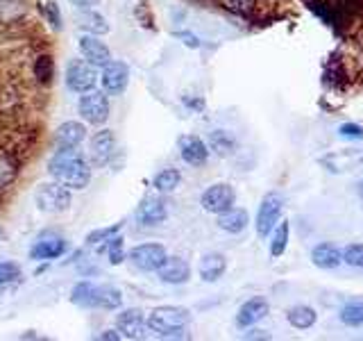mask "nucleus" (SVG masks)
Listing matches in <instances>:
<instances>
[{
    "mask_svg": "<svg viewBox=\"0 0 363 341\" xmlns=\"http://www.w3.org/2000/svg\"><path fill=\"white\" fill-rule=\"evenodd\" d=\"M48 173L64 187L75 191L89 187L91 182V166L75 148L73 151H57L48 162Z\"/></svg>",
    "mask_w": 363,
    "mask_h": 341,
    "instance_id": "f257e3e1",
    "label": "nucleus"
},
{
    "mask_svg": "<svg viewBox=\"0 0 363 341\" xmlns=\"http://www.w3.org/2000/svg\"><path fill=\"white\" fill-rule=\"evenodd\" d=\"M191 325V312L186 307L175 305H162L147 314L145 328L164 339H182L186 337V330Z\"/></svg>",
    "mask_w": 363,
    "mask_h": 341,
    "instance_id": "f03ea898",
    "label": "nucleus"
},
{
    "mask_svg": "<svg viewBox=\"0 0 363 341\" xmlns=\"http://www.w3.org/2000/svg\"><path fill=\"white\" fill-rule=\"evenodd\" d=\"M34 202L45 214H62L71 207V191L62 182H43L34 191Z\"/></svg>",
    "mask_w": 363,
    "mask_h": 341,
    "instance_id": "7ed1b4c3",
    "label": "nucleus"
},
{
    "mask_svg": "<svg viewBox=\"0 0 363 341\" xmlns=\"http://www.w3.org/2000/svg\"><path fill=\"white\" fill-rule=\"evenodd\" d=\"M98 85V73L96 66L89 64L86 60H79L73 57L66 66V87L75 91V94H86Z\"/></svg>",
    "mask_w": 363,
    "mask_h": 341,
    "instance_id": "20e7f679",
    "label": "nucleus"
},
{
    "mask_svg": "<svg viewBox=\"0 0 363 341\" xmlns=\"http://www.w3.org/2000/svg\"><path fill=\"white\" fill-rule=\"evenodd\" d=\"M77 112L91 125H105L109 119V100L102 91H86L77 100Z\"/></svg>",
    "mask_w": 363,
    "mask_h": 341,
    "instance_id": "39448f33",
    "label": "nucleus"
},
{
    "mask_svg": "<svg viewBox=\"0 0 363 341\" xmlns=\"http://www.w3.org/2000/svg\"><path fill=\"white\" fill-rule=\"evenodd\" d=\"M281 210H284V200L279 193H266L264 200L259 205V212H257V234L261 239H266L272 227L277 225L279 216H281Z\"/></svg>",
    "mask_w": 363,
    "mask_h": 341,
    "instance_id": "423d86ee",
    "label": "nucleus"
},
{
    "mask_svg": "<svg viewBox=\"0 0 363 341\" xmlns=\"http://www.w3.org/2000/svg\"><path fill=\"white\" fill-rule=\"evenodd\" d=\"M166 248L162 244H141V246H134L130 250L128 259L132 261L134 269H139L143 273H152L157 271L159 266L164 264L166 259Z\"/></svg>",
    "mask_w": 363,
    "mask_h": 341,
    "instance_id": "0eeeda50",
    "label": "nucleus"
},
{
    "mask_svg": "<svg viewBox=\"0 0 363 341\" xmlns=\"http://www.w3.org/2000/svg\"><path fill=\"white\" fill-rule=\"evenodd\" d=\"M234 202H236V193L230 185H225V182H218V185H211L209 189H204L200 198L202 210L209 214H223L230 207H234Z\"/></svg>",
    "mask_w": 363,
    "mask_h": 341,
    "instance_id": "6e6552de",
    "label": "nucleus"
},
{
    "mask_svg": "<svg viewBox=\"0 0 363 341\" xmlns=\"http://www.w3.org/2000/svg\"><path fill=\"white\" fill-rule=\"evenodd\" d=\"M89 155H91V164L94 166H107L111 162V157L116 155V136H113V132L102 128L100 132L91 136Z\"/></svg>",
    "mask_w": 363,
    "mask_h": 341,
    "instance_id": "1a4fd4ad",
    "label": "nucleus"
},
{
    "mask_svg": "<svg viewBox=\"0 0 363 341\" xmlns=\"http://www.w3.org/2000/svg\"><path fill=\"white\" fill-rule=\"evenodd\" d=\"M102 89H105L107 96H118L123 94L125 89H128V82H130V68L125 62H107L102 66Z\"/></svg>",
    "mask_w": 363,
    "mask_h": 341,
    "instance_id": "9d476101",
    "label": "nucleus"
},
{
    "mask_svg": "<svg viewBox=\"0 0 363 341\" xmlns=\"http://www.w3.org/2000/svg\"><path fill=\"white\" fill-rule=\"evenodd\" d=\"M177 148H179V157L184 159L189 166H204L209 159V146L204 144L200 136L196 134H182L179 141H177Z\"/></svg>",
    "mask_w": 363,
    "mask_h": 341,
    "instance_id": "9b49d317",
    "label": "nucleus"
},
{
    "mask_svg": "<svg viewBox=\"0 0 363 341\" xmlns=\"http://www.w3.org/2000/svg\"><path fill=\"white\" fill-rule=\"evenodd\" d=\"M168 219V207L166 200L159 196H147L141 200V205L136 207V221H139L143 227H155L162 225Z\"/></svg>",
    "mask_w": 363,
    "mask_h": 341,
    "instance_id": "f8f14e48",
    "label": "nucleus"
},
{
    "mask_svg": "<svg viewBox=\"0 0 363 341\" xmlns=\"http://www.w3.org/2000/svg\"><path fill=\"white\" fill-rule=\"evenodd\" d=\"M84 136H86L84 123L66 121V123H62L60 128L55 130L52 146H55V151H73V148H77L79 144L84 141Z\"/></svg>",
    "mask_w": 363,
    "mask_h": 341,
    "instance_id": "ddd939ff",
    "label": "nucleus"
},
{
    "mask_svg": "<svg viewBox=\"0 0 363 341\" xmlns=\"http://www.w3.org/2000/svg\"><path fill=\"white\" fill-rule=\"evenodd\" d=\"M66 253V239L60 234H43L39 237L34 246L30 248V259L34 261H48V259H57Z\"/></svg>",
    "mask_w": 363,
    "mask_h": 341,
    "instance_id": "4468645a",
    "label": "nucleus"
},
{
    "mask_svg": "<svg viewBox=\"0 0 363 341\" xmlns=\"http://www.w3.org/2000/svg\"><path fill=\"white\" fill-rule=\"evenodd\" d=\"M270 310V305L266 298H261V296H255V298L245 301L241 307H238V314H236V325L241 330H247L257 325L259 321H264L266 314Z\"/></svg>",
    "mask_w": 363,
    "mask_h": 341,
    "instance_id": "2eb2a0df",
    "label": "nucleus"
},
{
    "mask_svg": "<svg viewBox=\"0 0 363 341\" xmlns=\"http://www.w3.org/2000/svg\"><path fill=\"white\" fill-rule=\"evenodd\" d=\"M79 53L84 55V60L94 66H105L107 62H111V50L105 41H100L96 34H82L77 41Z\"/></svg>",
    "mask_w": 363,
    "mask_h": 341,
    "instance_id": "dca6fc26",
    "label": "nucleus"
},
{
    "mask_svg": "<svg viewBox=\"0 0 363 341\" xmlns=\"http://www.w3.org/2000/svg\"><path fill=\"white\" fill-rule=\"evenodd\" d=\"M157 276L164 284H186L191 278V266L182 257H166L164 264L157 269Z\"/></svg>",
    "mask_w": 363,
    "mask_h": 341,
    "instance_id": "f3484780",
    "label": "nucleus"
},
{
    "mask_svg": "<svg viewBox=\"0 0 363 341\" xmlns=\"http://www.w3.org/2000/svg\"><path fill=\"white\" fill-rule=\"evenodd\" d=\"M116 328L125 339H141L145 332V314L141 310H125L116 316Z\"/></svg>",
    "mask_w": 363,
    "mask_h": 341,
    "instance_id": "a211bd4d",
    "label": "nucleus"
},
{
    "mask_svg": "<svg viewBox=\"0 0 363 341\" xmlns=\"http://www.w3.org/2000/svg\"><path fill=\"white\" fill-rule=\"evenodd\" d=\"M21 173V157L11 148H0V191L9 189Z\"/></svg>",
    "mask_w": 363,
    "mask_h": 341,
    "instance_id": "6ab92c4d",
    "label": "nucleus"
},
{
    "mask_svg": "<svg viewBox=\"0 0 363 341\" xmlns=\"http://www.w3.org/2000/svg\"><path fill=\"white\" fill-rule=\"evenodd\" d=\"M311 261H313V266L323 271H334L343 264V255H340V250L334 244L325 242V244H318L311 250Z\"/></svg>",
    "mask_w": 363,
    "mask_h": 341,
    "instance_id": "aec40b11",
    "label": "nucleus"
},
{
    "mask_svg": "<svg viewBox=\"0 0 363 341\" xmlns=\"http://www.w3.org/2000/svg\"><path fill=\"white\" fill-rule=\"evenodd\" d=\"M227 271V259L220 253H207L200 259L198 273L204 282H218Z\"/></svg>",
    "mask_w": 363,
    "mask_h": 341,
    "instance_id": "412c9836",
    "label": "nucleus"
},
{
    "mask_svg": "<svg viewBox=\"0 0 363 341\" xmlns=\"http://www.w3.org/2000/svg\"><path fill=\"white\" fill-rule=\"evenodd\" d=\"M250 223V216L243 207H230L227 212L218 214V227L223 232L241 234Z\"/></svg>",
    "mask_w": 363,
    "mask_h": 341,
    "instance_id": "4be33fe9",
    "label": "nucleus"
},
{
    "mask_svg": "<svg viewBox=\"0 0 363 341\" xmlns=\"http://www.w3.org/2000/svg\"><path fill=\"white\" fill-rule=\"evenodd\" d=\"M75 21H77V28L79 30H84L89 34H96V37L109 32V23L105 21V16L98 14V11L84 9V11H79V14L75 16Z\"/></svg>",
    "mask_w": 363,
    "mask_h": 341,
    "instance_id": "5701e85b",
    "label": "nucleus"
},
{
    "mask_svg": "<svg viewBox=\"0 0 363 341\" xmlns=\"http://www.w3.org/2000/svg\"><path fill=\"white\" fill-rule=\"evenodd\" d=\"M209 148L218 157H230V155L236 153L238 141L234 139L232 132H227V130H213V132H209Z\"/></svg>",
    "mask_w": 363,
    "mask_h": 341,
    "instance_id": "b1692460",
    "label": "nucleus"
},
{
    "mask_svg": "<svg viewBox=\"0 0 363 341\" xmlns=\"http://www.w3.org/2000/svg\"><path fill=\"white\" fill-rule=\"evenodd\" d=\"M96 287L94 282H77L71 289V303L75 307H82V310H96Z\"/></svg>",
    "mask_w": 363,
    "mask_h": 341,
    "instance_id": "393cba45",
    "label": "nucleus"
},
{
    "mask_svg": "<svg viewBox=\"0 0 363 341\" xmlns=\"http://www.w3.org/2000/svg\"><path fill=\"white\" fill-rule=\"evenodd\" d=\"M123 305L121 289L111 284H98L96 287V310H118Z\"/></svg>",
    "mask_w": 363,
    "mask_h": 341,
    "instance_id": "a878e982",
    "label": "nucleus"
},
{
    "mask_svg": "<svg viewBox=\"0 0 363 341\" xmlns=\"http://www.w3.org/2000/svg\"><path fill=\"white\" fill-rule=\"evenodd\" d=\"M286 318H289V323L295 330H309V328L315 325L318 314H315L313 307H309V305H298V307H291Z\"/></svg>",
    "mask_w": 363,
    "mask_h": 341,
    "instance_id": "bb28decb",
    "label": "nucleus"
},
{
    "mask_svg": "<svg viewBox=\"0 0 363 341\" xmlns=\"http://www.w3.org/2000/svg\"><path fill=\"white\" fill-rule=\"evenodd\" d=\"M32 73H34V80H37L41 87H50L52 77H55L52 55H39L37 60H34V64H32Z\"/></svg>",
    "mask_w": 363,
    "mask_h": 341,
    "instance_id": "cd10ccee",
    "label": "nucleus"
},
{
    "mask_svg": "<svg viewBox=\"0 0 363 341\" xmlns=\"http://www.w3.org/2000/svg\"><path fill=\"white\" fill-rule=\"evenodd\" d=\"M272 242H270V257H281L286 253L289 246V237H291V227L289 221H277V225L272 227Z\"/></svg>",
    "mask_w": 363,
    "mask_h": 341,
    "instance_id": "c85d7f7f",
    "label": "nucleus"
},
{
    "mask_svg": "<svg viewBox=\"0 0 363 341\" xmlns=\"http://www.w3.org/2000/svg\"><path fill=\"white\" fill-rule=\"evenodd\" d=\"M179 182H182V173L177 168H164V170H159V173L155 175L152 187L159 193H170V191H175L179 187Z\"/></svg>",
    "mask_w": 363,
    "mask_h": 341,
    "instance_id": "c756f323",
    "label": "nucleus"
},
{
    "mask_svg": "<svg viewBox=\"0 0 363 341\" xmlns=\"http://www.w3.org/2000/svg\"><path fill=\"white\" fill-rule=\"evenodd\" d=\"M96 250H98L100 255H102V253H107L111 266H118L121 261L125 259V253H123V237H118V234H113V237L107 239V242L98 244Z\"/></svg>",
    "mask_w": 363,
    "mask_h": 341,
    "instance_id": "7c9ffc66",
    "label": "nucleus"
},
{
    "mask_svg": "<svg viewBox=\"0 0 363 341\" xmlns=\"http://www.w3.org/2000/svg\"><path fill=\"white\" fill-rule=\"evenodd\" d=\"M340 323H345L350 328H361L363 325V303H350L345 305L338 314Z\"/></svg>",
    "mask_w": 363,
    "mask_h": 341,
    "instance_id": "2f4dec72",
    "label": "nucleus"
},
{
    "mask_svg": "<svg viewBox=\"0 0 363 341\" xmlns=\"http://www.w3.org/2000/svg\"><path fill=\"white\" fill-rule=\"evenodd\" d=\"M123 230V221L121 223H113V225H109V227H98V230H91L89 232V237H86V246H98V244H102V242H107L109 237H113V234H118Z\"/></svg>",
    "mask_w": 363,
    "mask_h": 341,
    "instance_id": "473e14b6",
    "label": "nucleus"
},
{
    "mask_svg": "<svg viewBox=\"0 0 363 341\" xmlns=\"http://www.w3.org/2000/svg\"><path fill=\"white\" fill-rule=\"evenodd\" d=\"M343 261L352 269H363V244H350L340 250Z\"/></svg>",
    "mask_w": 363,
    "mask_h": 341,
    "instance_id": "72a5a7b5",
    "label": "nucleus"
},
{
    "mask_svg": "<svg viewBox=\"0 0 363 341\" xmlns=\"http://www.w3.org/2000/svg\"><path fill=\"white\" fill-rule=\"evenodd\" d=\"M21 278V269L18 264H11V261H0V287H5L9 282H16Z\"/></svg>",
    "mask_w": 363,
    "mask_h": 341,
    "instance_id": "f704fd0d",
    "label": "nucleus"
},
{
    "mask_svg": "<svg viewBox=\"0 0 363 341\" xmlns=\"http://www.w3.org/2000/svg\"><path fill=\"white\" fill-rule=\"evenodd\" d=\"M43 14H45V18H48L52 30H62V11H60V5H57L55 0H48V3H45Z\"/></svg>",
    "mask_w": 363,
    "mask_h": 341,
    "instance_id": "c9c22d12",
    "label": "nucleus"
},
{
    "mask_svg": "<svg viewBox=\"0 0 363 341\" xmlns=\"http://www.w3.org/2000/svg\"><path fill=\"white\" fill-rule=\"evenodd\" d=\"M338 134L343 136V139H363V128L357 123H343L338 128Z\"/></svg>",
    "mask_w": 363,
    "mask_h": 341,
    "instance_id": "e433bc0d",
    "label": "nucleus"
},
{
    "mask_svg": "<svg viewBox=\"0 0 363 341\" xmlns=\"http://www.w3.org/2000/svg\"><path fill=\"white\" fill-rule=\"evenodd\" d=\"M175 37L177 39H184V43L189 45V48H200V39L196 37V34H191V32H177Z\"/></svg>",
    "mask_w": 363,
    "mask_h": 341,
    "instance_id": "4c0bfd02",
    "label": "nucleus"
},
{
    "mask_svg": "<svg viewBox=\"0 0 363 341\" xmlns=\"http://www.w3.org/2000/svg\"><path fill=\"white\" fill-rule=\"evenodd\" d=\"M98 3H100V0H71V5H75L77 9H89V7H94Z\"/></svg>",
    "mask_w": 363,
    "mask_h": 341,
    "instance_id": "58836bf2",
    "label": "nucleus"
},
{
    "mask_svg": "<svg viewBox=\"0 0 363 341\" xmlns=\"http://www.w3.org/2000/svg\"><path fill=\"white\" fill-rule=\"evenodd\" d=\"M98 339H107V341H121L123 337H121V332H116V330H105Z\"/></svg>",
    "mask_w": 363,
    "mask_h": 341,
    "instance_id": "ea45409f",
    "label": "nucleus"
},
{
    "mask_svg": "<svg viewBox=\"0 0 363 341\" xmlns=\"http://www.w3.org/2000/svg\"><path fill=\"white\" fill-rule=\"evenodd\" d=\"M245 339H270L268 335H264V330H252V332H247Z\"/></svg>",
    "mask_w": 363,
    "mask_h": 341,
    "instance_id": "a19ab883",
    "label": "nucleus"
},
{
    "mask_svg": "<svg viewBox=\"0 0 363 341\" xmlns=\"http://www.w3.org/2000/svg\"><path fill=\"white\" fill-rule=\"evenodd\" d=\"M196 3H211V0H196Z\"/></svg>",
    "mask_w": 363,
    "mask_h": 341,
    "instance_id": "79ce46f5",
    "label": "nucleus"
},
{
    "mask_svg": "<svg viewBox=\"0 0 363 341\" xmlns=\"http://www.w3.org/2000/svg\"><path fill=\"white\" fill-rule=\"evenodd\" d=\"M359 191H361V196H363V182H361V189Z\"/></svg>",
    "mask_w": 363,
    "mask_h": 341,
    "instance_id": "37998d69",
    "label": "nucleus"
}]
</instances>
